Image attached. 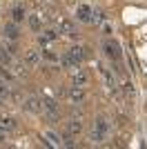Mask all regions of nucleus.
<instances>
[{
	"mask_svg": "<svg viewBox=\"0 0 147 149\" xmlns=\"http://www.w3.org/2000/svg\"><path fill=\"white\" fill-rule=\"evenodd\" d=\"M103 51H105V56L109 58V60H114V62H118L123 58V49H120V45L116 42V40H105L103 42Z\"/></svg>",
	"mask_w": 147,
	"mask_h": 149,
	"instance_id": "1",
	"label": "nucleus"
},
{
	"mask_svg": "<svg viewBox=\"0 0 147 149\" xmlns=\"http://www.w3.org/2000/svg\"><path fill=\"white\" fill-rule=\"evenodd\" d=\"M67 96H69V100H71L74 105H83V102L87 100V91H85V87H76V85L69 89Z\"/></svg>",
	"mask_w": 147,
	"mask_h": 149,
	"instance_id": "2",
	"label": "nucleus"
},
{
	"mask_svg": "<svg viewBox=\"0 0 147 149\" xmlns=\"http://www.w3.org/2000/svg\"><path fill=\"white\" fill-rule=\"evenodd\" d=\"M2 31H5V38L7 40H18L20 38V27H18V22H7L5 27H2Z\"/></svg>",
	"mask_w": 147,
	"mask_h": 149,
	"instance_id": "3",
	"label": "nucleus"
},
{
	"mask_svg": "<svg viewBox=\"0 0 147 149\" xmlns=\"http://www.w3.org/2000/svg\"><path fill=\"white\" fill-rule=\"evenodd\" d=\"M60 62H62V67H65V69H69L71 74L80 69V62H76V60H74V58H71V56L67 54V51H65V54L60 56Z\"/></svg>",
	"mask_w": 147,
	"mask_h": 149,
	"instance_id": "4",
	"label": "nucleus"
},
{
	"mask_svg": "<svg viewBox=\"0 0 147 149\" xmlns=\"http://www.w3.org/2000/svg\"><path fill=\"white\" fill-rule=\"evenodd\" d=\"M58 31H60V33H65V36H69V38L76 36V29H74V25L69 22V20H65V18L58 20Z\"/></svg>",
	"mask_w": 147,
	"mask_h": 149,
	"instance_id": "5",
	"label": "nucleus"
},
{
	"mask_svg": "<svg viewBox=\"0 0 147 149\" xmlns=\"http://www.w3.org/2000/svg\"><path fill=\"white\" fill-rule=\"evenodd\" d=\"M71 82L76 85V87H85V85H87V74L83 71V69L74 71V74H71Z\"/></svg>",
	"mask_w": 147,
	"mask_h": 149,
	"instance_id": "6",
	"label": "nucleus"
},
{
	"mask_svg": "<svg viewBox=\"0 0 147 149\" xmlns=\"http://www.w3.org/2000/svg\"><path fill=\"white\" fill-rule=\"evenodd\" d=\"M67 54H69L76 62H83V60H85V56H87V49H85V47H71Z\"/></svg>",
	"mask_w": 147,
	"mask_h": 149,
	"instance_id": "7",
	"label": "nucleus"
},
{
	"mask_svg": "<svg viewBox=\"0 0 147 149\" xmlns=\"http://www.w3.org/2000/svg\"><path fill=\"white\" fill-rule=\"evenodd\" d=\"M76 16H78V20H83V22H89V18H92V7L89 5H80L78 11H76Z\"/></svg>",
	"mask_w": 147,
	"mask_h": 149,
	"instance_id": "8",
	"label": "nucleus"
},
{
	"mask_svg": "<svg viewBox=\"0 0 147 149\" xmlns=\"http://www.w3.org/2000/svg\"><path fill=\"white\" fill-rule=\"evenodd\" d=\"M105 18H107V16H105L103 9H92V18H89V22L98 27V25H103V22H105Z\"/></svg>",
	"mask_w": 147,
	"mask_h": 149,
	"instance_id": "9",
	"label": "nucleus"
},
{
	"mask_svg": "<svg viewBox=\"0 0 147 149\" xmlns=\"http://www.w3.org/2000/svg\"><path fill=\"white\" fill-rule=\"evenodd\" d=\"M0 129L7 131V134H9V131H13V129H16V120L9 118V116H2V118H0Z\"/></svg>",
	"mask_w": 147,
	"mask_h": 149,
	"instance_id": "10",
	"label": "nucleus"
},
{
	"mask_svg": "<svg viewBox=\"0 0 147 149\" xmlns=\"http://www.w3.org/2000/svg\"><path fill=\"white\" fill-rule=\"evenodd\" d=\"M24 107H27V111H31V113H38V111H43V102H40L38 98H29Z\"/></svg>",
	"mask_w": 147,
	"mask_h": 149,
	"instance_id": "11",
	"label": "nucleus"
},
{
	"mask_svg": "<svg viewBox=\"0 0 147 149\" xmlns=\"http://www.w3.org/2000/svg\"><path fill=\"white\" fill-rule=\"evenodd\" d=\"M45 138H47L49 147H60V145H62V138L58 136L56 131H47V134H45Z\"/></svg>",
	"mask_w": 147,
	"mask_h": 149,
	"instance_id": "12",
	"label": "nucleus"
},
{
	"mask_svg": "<svg viewBox=\"0 0 147 149\" xmlns=\"http://www.w3.org/2000/svg\"><path fill=\"white\" fill-rule=\"evenodd\" d=\"M94 129H98L100 134H109V123H107V118L98 116V118H96V123H94Z\"/></svg>",
	"mask_w": 147,
	"mask_h": 149,
	"instance_id": "13",
	"label": "nucleus"
},
{
	"mask_svg": "<svg viewBox=\"0 0 147 149\" xmlns=\"http://www.w3.org/2000/svg\"><path fill=\"white\" fill-rule=\"evenodd\" d=\"M11 18H13V22H22V20L27 18V16H24V7L22 5H16V7H13Z\"/></svg>",
	"mask_w": 147,
	"mask_h": 149,
	"instance_id": "14",
	"label": "nucleus"
},
{
	"mask_svg": "<svg viewBox=\"0 0 147 149\" xmlns=\"http://www.w3.org/2000/svg\"><path fill=\"white\" fill-rule=\"evenodd\" d=\"M58 33H60L58 29H49V31H45L43 36H40V42H43V45L51 42V40H56V38H58Z\"/></svg>",
	"mask_w": 147,
	"mask_h": 149,
	"instance_id": "15",
	"label": "nucleus"
},
{
	"mask_svg": "<svg viewBox=\"0 0 147 149\" xmlns=\"http://www.w3.org/2000/svg\"><path fill=\"white\" fill-rule=\"evenodd\" d=\"M29 27H31V31H36V33H38V31L43 29V18H40L38 13H36V16H29Z\"/></svg>",
	"mask_w": 147,
	"mask_h": 149,
	"instance_id": "16",
	"label": "nucleus"
},
{
	"mask_svg": "<svg viewBox=\"0 0 147 149\" xmlns=\"http://www.w3.org/2000/svg\"><path fill=\"white\" fill-rule=\"evenodd\" d=\"M105 138H107V134H100L98 129H92V131H89V140H92V143H96V145H103Z\"/></svg>",
	"mask_w": 147,
	"mask_h": 149,
	"instance_id": "17",
	"label": "nucleus"
},
{
	"mask_svg": "<svg viewBox=\"0 0 147 149\" xmlns=\"http://www.w3.org/2000/svg\"><path fill=\"white\" fill-rule=\"evenodd\" d=\"M38 60H40V54H38L36 49H29V51H27V65L34 67V65H38Z\"/></svg>",
	"mask_w": 147,
	"mask_h": 149,
	"instance_id": "18",
	"label": "nucleus"
},
{
	"mask_svg": "<svg viewBox=\"0 0 147 149\" xmlns=\"http://www.w3.org/2000/svg\"><path fill=\"white\" fill-rule=\"evenodd\" d=\"M62 145H65V147H74V145H76V140H74V138H76V136H74V134H71V131H65V134H62Z\"/></svg>",
	"mask_w": 147,
	"mask_h": 149,
	"instance_id": "19",
	"label": "nucleus"
},
{
	"mask_svg": "<svg viewBox=\"0 0 147 149\" xmlns=\"http://www.w3.org/2000/svg\"><path fill=\"white\" fill-rule=\"evenodd\" d=\"M13 76H27L24 62H13Z\"/></svg>",
	"mask_w": 147,
	"mask_h": 149,
	"instance_id": "20",
	"label": "nucleus"
},
{
	"mask_svg": "<svg viewBox=\"0 0 147 149\" xmlns=\"http://www.w3.org/2000/svg\"><path fill=\"white\" fill-rule=\"evenodd\" d=\"M67 129H69V131H71L74 136H78L80 131H83V125H80V123H78V120H71V123H69V125H67Z\"/></svg>",
	"mask_w": 147,
	"mask_h": 149,
	"instance_id": "21",
	"label": "nucleus"
},
{
	"mask_svg": "<svg viewBox=\"0 0 147 149\" xmlns=\"http://www.w3.org/2000/svg\"><path fill=\"white\" fill-rule=\"evenodd\" d=\"M105 82H107V87H109V89H116V78H114L111 71H105Z\"/></svg>",
	"mask_w": 147,
	"mask_h": 149,
	"instance_id": "22",
	"label": "nucleus"
},
{
	"mask_svg": "<svg viewBox=\"0 0 147 149\" xmlns=\"http://www.w3.org/2000/svg\"><path fill=\"white\" fill-rule=\"evenodd\" d=\"M9 62H11V54L0 47V65H9Z\"/></svg>",
	"mask_w": 147,
	"mask_h": 149,
	"instance_id": "23",
	"label": "nucleus"
},
{
	"mask_svg": "<svg viewBox=\"0 0 147 149\" xmlns=\"http://www.w3.org/2000/svg\"><path fill=\"white\" fill-rule=\"evenodd\" d=\"M45 109H47V113H58V105L54 100H45Z\"/></svg>",
	"mask_w": 147,
	"mask_h": 149,
	"instance_id": "24",
	"label": "nucleus"
},
{
	"mask_svg": "<svg viewBox=\"0 0 147 149\" xmlns=\"http://www.w3.org/2000/svg\"><path fill=\"white\" fill-rule=\"evenodd\" d=\"M0 76H2L5 80H11V78H13V74H9V71H7V69H2V67H0Z\"/></svg>",
	"mask_w": 147,
	"mask_h": 149,
	"instance_id": "25",
	"label": "nucleus"
},
{
	"mask_svg": "<svg viewBox=\"0 0 147 149\" xmlns=\"http://www.w3.org/2000/svg\"><path fill=\"white\" fill-rule=\"evenodd\" d=\"M7 93H9V87H7V85H5V82H2V80H0V96H2V98H5V96H7Z\"/></svg>",
	"mask_w": 147,
	"mask_h": 149,
	"instance_id": "26",
	"label": "nucleus"
},
{
	"mask_svg": "<svg viewBox=\"0 0 147 149\" xmlns=\"http://www.w3.org/2000/svg\"><path fill=\"white\" fill-rule=\"evenodd\" d=\"M7 51H9V54H16V45H13V40H11V45L7 47Z\"/></svg>",
	"mask_w": 147,
	"mask_h": 149,
	"instance_id": "27",
	"label": "nucleus"
},
{
	"mask_svg": "<svg viewBox=\"0 0 147 149\" xmlns=\"http://www.w3.org/2000/svg\"><path fill=\"white\" fill-rule=\"evenodd\" d=\"M45 58H49V60H56V56L51 54V51H45Z\"/></svg>",
	"mask_w": 147,
	"mask_h": 149,
	"instance_id": "28",
	"label": "nucleus"
},
{
	"mask_svg": "<svg viewBox=\"0 0 147 149\" xmlns=\"http://www.w3.org/2000/svg\"><path fill=\"white\" fill-rule=\"evenodd\" d=\"M5 138H7V131L0 129V143H5Z\"/></svg>",
	"mask_w": 147,
	"mask_h": 149,
	"instance_id": "29",
	"label": "nucleus"
},
{
	"mask_svg": "<svg viewBox=\"0 0 147 149\" xmlns=\"http://www.w3.org/2000/svg\"><path fill=\"white\" fill-rule=\"evenodd\" d=\"M0 100H2V96H0Z\"/></svg>",
	"mask_w": 147,
	"mask_h": 149,
	"instance_id": "30",
	"label": "nucleus"
}]
</instances>
